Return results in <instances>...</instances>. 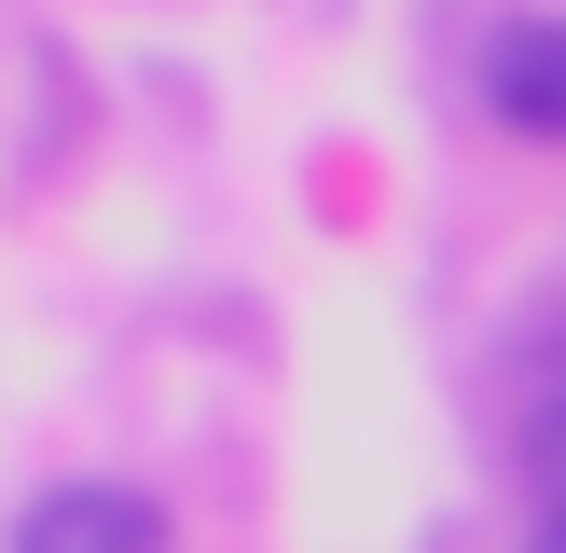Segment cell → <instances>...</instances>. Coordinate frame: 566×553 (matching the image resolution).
Listing matches in <instances>:
<instances>
[{"label": "cell", "instance_id": "cell-2", "mask_svg": "<svg viewBox=\"0 0 566 553\" xmlns=\"http://www.w3.org/2000/svg\"><path fill=\"white\" fill-rule=\"evenodd\" d=\"M14 553H166V512L138 484H55V498H28Z\"/></svg>", "mask_w": 566, "mask_h": 553}, {"label": "cell", "instance_id": "cell-3", "mask_svg": "<svg viewBox=\"0 0 566 553\" xmlns=\"http://www.w3.org/2000/svg\"><path fill=\"white\" fill-rule=\"evenodd\" d=\"M525 470H539V553H566V387L539 401V442H525Z\"/></svg>", "mask_w": 566, "mask_h": 553}, {"label": "cell", "instance_id": "cell-1", "mask_svg": "<svg viewBox=\"0 0 566 553\" xmlns=\"http://www.w3.org/2000/svg\"><path fill=\"white\" fill-rule=\"evenodd\" d=\"M484 111L539 153H566V14H512L484 42Z\"/></svg>", "mask_w": 566, "mask_h": 553}]
</instances>
